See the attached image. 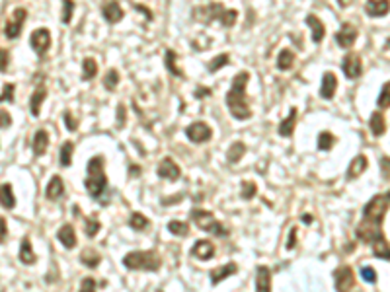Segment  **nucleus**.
I'll use <instances>...</instances> for the list:
<instances>
[{
    "label": "nucleus",
    "instance_id": "f257e3e1",
    "mask_svg": "<svg viewBox=\"0 0 390 292\" xmlns=\"http://www.w3.org/2000/svg\"><path fill=\"white\" fill-rule=\"evenodd\" d=\"M390 207V191L387 193H379L375 195L363 209V220L359 222L355 234L361 242L365 244H373L375 240H379L383 234L381 230V224H383V218L387 214Z\"/></svg>",
    "mask_w": 390,
    "mask_h": 292
},
{
    "label": "nucleus",
    "instance_id": "f03ea898",
    "mask_svg": "<svg viewBox=\"0 0 390 292\" xmlns=\"http://www.w3.org/2000/svg\"><path fill=\"white\" fill-rule=\"evenodd\" d=\"M250 80V74L248 72H238L234 78H232V86L226 94V107L230 111V115L238 121H246L252 117V109L248 105V100H246V84Z\"/></svg>",
    "mask_w": 390,
    "mask_h": 292
},
{
    "label": "nucleus",
    "instance_id": "7ed1b4c3",
    "mask_svg": "<svg viewBox=\"0 0 390 292\" xmlns=\"http://www.w3.org/2000/svg\"><path fill=\"white\" fill-rule=\"evenodd\" d=\"M194 18L199 20L201 23H211L215 20H220V23L224 27H232L236 23V20H238V12L236 10H226L220 2H211V4L195 8Z\"/></svg>",
    "mask_w": 390,
    "mask_h": 292
},
{
    "label": "nucleus",
    "instance_id": "20e7f679",
    "mask_svg": "<svg viewBox=\"0 0 390 292\" xmlns=\"http://www.w3.org/2000/svg\"><path fill=\"white\" fill-rule=\"evenodd\" d=\"M104 158L102 156H94L90 162H88V169H86V191L90 193L92 199H100V195L106 191V185H108V179H106V171H104Z\"/></svg>",
    "mask_w": 390,
    "mask_h": 292
},
{
    "label": "nucleus",
    "instance_id": "39448f33",
    "mask_svg": "<svg viewBox=\"0 0 390 292\" xmlns=\"http://www.w3.org/2000/svg\"><path fill=\"white\" fill-rule=\"evenodd\" d=\"M123 265L133 271H158L162 259L156 251H131L123 257Z\"/></svg>",
    "mask_w": 390,
    "mask_h": 292
},
{
    "label": "nucleus",
    "instance_id": "423d86ee",
    "mask_svg": "<svg viewBox=\"0 0 390 292\" xmlns=\"http://www.w3.org/2000/svg\"><path fill=\"white\" fill-rule=\"evenodd\" d=\"M192 220L197 224L199 230L203 232H209L213 236H218V238H226L228 236V230L222 226V222H218L211 212L207 210H201V209H194L192 210Z\"/></svg>",
    "mask_w": 390,
    "mask_h": 292
},
{
    "label": "nucleus",
    "instance_id": "0eeeda50",
    "mask_svg": "<svg viewBox=\"0 0 390 292\" xmlns=\"http://www.w3.org/2000/svg\"><path fill=\"white\" fill-rule=\"evenodd\" d=\"M334 281H336V291L338 292H351L355 287L353 269L347 267V265H342L340 269L334 271Z\"/></svg>",
    "mask_w": 390,
    "mask_h": 292
},
{
    "label": "nucleus",
    "instance_id": "6e6552de",
    "mask_svg": "<svg viewBox=\"0 0 390 292\" xmlns=\"http://www.w3.org/2000/svg\"><path fill=\"white\" fill-rule=\"evenodd\" d=\"M25 18H27V12H25L23 8H16V10H14V14H12V18H10V21H8V23H6V27H4V35H6V37H10V39H16V37H20Z\"/></svg>",
    "mask_w": 390,
    "mask_h": 292
},
{
    "label": "nucleus",
    "instance_id": "1a4fd4ad",
    "mask_svg": "<svg viewBox=\"0 0 390 292\" xmlns=\"http://www.w3.org/2000/svg\"><path fill=\"white\" fill-rule=\"evenodd\" d=\"M211 127L207 125V123H203V121H195L192 123L188 129H186V137L195 143V145H201V143H207L209 139H211Z\"/></svg>",
    "mask_w": 390,
    "mask_h": 292
},
{
    "label": "nucleus",
    "instance_id": "9d476101",
    "mask_svg": "<svg viewBox=\"0 0 390 292\" xmlns=\"http://www.w3.org/2000/svg\"><path fill=\"white\" fill-rule=\"evenodd\" d=\"M29 45H31V49H33L37 55H43V53L51 47V31L45 29V27L35 29V31L31 33V37H29Z\"/></svg>",
    "mask_w": 390,
    "mask_h": 292
},
{
    "label": "nucleus",
    "instance_id": "9b49d317",
    "mask_svg": "<svg viewBox=\"0 0 390 292\" xmlns=\"http://www.w3.org/2000/svg\"><path fill=\"white\" fill-rule=\"evenodd\" d=\"M342 70H344L346 78H349V80L359 78V76L363 74V63H361L359 55H355V53L346 55V59H344V63H342Z\"/></svg>",
    "mask_w": 390,
    "mask_h": 292
},
{
    "label": "nucleus",
    "instance_id": "f8f14e48",
    "mask_svg": "<svg viewBox=\"0 0 390 292\" xmlns=\"http://www.w3.org/2000/svg\"><path fill=\"white\" fill-rule=\"evenodd\" d=\"M158 177H162V179H170V181H176L178 177H180V173H182V169H180V166L172 160V158H164L160 164H158Z\"/></svg>",
    "mask_w": 390,
    "mask_h": 292
},
{
    "label": "nucleus",
    "instance_id": "ddd939ff",
    "mask_svg": "<svg viewBox=\"0 0 390 292\" xmlns=\"http://www.w3.org/2000/svg\"><path fill=\"white\" fill-rule=\"evenodd\" d=\"M357 39V29L351 25V23H344L342 29L336 33V43L342 47V49H349Z\"/></svg>",
    "mask_w": 390,
    "mask_h": 292
},
{
    "label": "nucleus",
    "instance_id": "4468645a",
    "mask_svg": "<svg viewBox=\"0 0 390 292\" xmlns=\"http://www.w3.org/2000/svg\"><path fill=\"white\" fill-rule=\"evenodd\" d=\"M365 12L371 18H381L387 16L390 12V0H367L365 4Z\"/></svg>",
    "mask_w": 390,
    "mask_h": 292
},
{
    "label": "nucleus",
    "instance_id": "2eb2a0df",
    "mask_svg": "<svg viewBox=\"0 0 390 292\" xmlns=\"http://www.w3.org/2000/svg\"><path fill=\"white\" fill-rule=\"evenodd\" d=\"M336 88H338V78H336V74H332V72H326V74L322 76V84H320V96H322L324 100H332V98H334V94H336Z\"/></svg>",
    "mask_w": 390,
    "mask_h": 292
},
{
    "label": "nucleus",
    "instance_id": "dca6fc26",
    "mask_svg": "<svg viewBox=\"0 0 390 292\" xmlns=\"http://www.w3.org/2000/svg\"><path fill=\"white\" fill-rule=\"evenodd\" d=\"M256 292H271V271L265 265L256 271Z\"/></svg>",
    "mask_w": 390,
    "mask_h": 292
},
{
    "label": "nucleus",
    "instance_id": "f3484780",
    "mask_svg": "<svg viewBox=\"0 0 390 292\" xmlns=\"http://www.w3.org/2000/svg\"><path fill=\"white\" fill-rule=\"evenodd\" d=\"M192 253H194L197 259L207 261V259L215 257V246H213L209 240H199L194 248H192Z\"/></svg>",
    "mask_w": 390,
    "mask_h": 292
},
{
    "label": "nucleus",
    "instance_id": "a211bd4d",
    "mask_svg": "<svg viewBox=\"0 0 390 292\" xmlns=\"http://www.w3.org/2000/svg\"><path fill=\"white\" fill-rule=\"evenodd\" d=\"M63 193H65V183H63V179H61V175L51 177V181H49V185H47V189H45V197H47L49 201H59V199L63 197Z\"/></svg>",
    "mask_w": 390,
    "mask_h": 292
},
{
    "label": "nucleus",
    "instance_id": "6ab92c4d",
    "mask_svg": "<svg viewBox=\"0 0 390 292\" xmlns=\"http://www.w3.org/2000/svg\"><path fill=\"white\" fill-rule=\"evenodd\" d=\"M102 14H104L106 21H109V23H117L123 20V8L119 6V2H108L102 8Z\"/></svg>",
    "mask_w": 390,
    "mask_h": 292
},
{
    "label": "nucleus",
    "instance_id": "aec40b11",
    "mask_svg": "<svg viewBox=\"0 0 390 292\" xmlns=\"http://www.w3.org/2000/svg\"><path fill=\"white\" fill-rule=\"evenodd\" d=\"M57 240H59L66 250L76 248V232H74V228H72L70 224H65V226L57 232Z\"/></svg>",
    "mask_w": 390,
    "mask_h": 292
},
{
    "label": "nucleus",
    "instance_id": "412c9836",
    "mask_svg": "<svg viewBox=\"0 0 390 292\" xmlns=\"http://www.w3.org/2000/svg\"><path fill=\"white\" fill-rule=\"evenodd\" d=\"M306 25L312 29V41H314V43H320V41L324 39V35H326L324 23H322L314 14H308V16H306Z\"/></svg>",
    "mask_w": 390,
    "mask_h": 292
},
{
    "label": "nucleus",
    "instance_id": "4be33fe9",
    "mask_svg": "<svg viewBox=\"0 0 390 292\" xmlns=\"http://www.w3.org/2000/svg\"><path fill=\"white\" fill-rule=\"evenodd\" d=\"M33 154L35 156H43L47 152V146H49V133L45 129H39L35 135H33Z\"/></svg>",
    "mask_w": 390,
    "mask_h": 292
},
{
    "label": "nucleus",
    "instance_id": "5701e85b",
    "mask_svg": "<svg viewBox=\"0 0 390 292\" xmlns=\"http://www.w3.org/2000/svg\"><path fill=\"white\" fill-rule=\"evenodd\" d=\"M236 271H238V265H236V263H228V265H222V267H218V269H213V271H211V283H213V285H218L222 279L234 275Z\"/></svg>",
    "mask_w": 390,
    "mask_h": 292
},
{
    "label": "nucleus",
    "instance_id": "b1692460",
    "mask_svg": "<svg viewBox=\"0 0 390 292\" xmlns=\"http://www.w3.org/2000/svg\"><path fill=\"white\" fill-rule=\"evenodd\" d=\"M367 166H369V164H367V158H365V156H361V154H359V156H355V158L351 160L349 167H347V177H349V179H355V177H359V175H361V173L367 169Z\"/></svg>",
    "mask_w": 390,
    "mask_h": 292
},
{
    "label": "nucleus",
    "instance_id": "393cba45",
    "mask_svg": "<svg viewBox=\"0 0 390 292\" xmlns=\"http://www.w3.org/2000/svg\"><path fill=\"white\" fill-rule=\"evenodd\" d=\"M20 261H22L23 265H33V263L37 261V255H35L33 248H31L29 238H23V242H22V246H20Z\"/></svg>",
    "mask_w": 390,
    "mask_h": 292
},
{
    "label": "nucleus",
    "instance_id": "a878e982",
    "mask_svg": "<svg viewBox=\"0 0 390 292\" xmlns=\"http://www.w3.org/2000/svg\"><path fill=\"white\" fill-rule=\"evenodd\" d=\"M371 248H373V255H375V257L390 261V246L385 236H381L379 240H375V242L371 244Z\"/></svg>",
    "mask_w": 390,
    "mask_h": 292
},
{
    "label": "nucleus",
    "instance_id": "bb28decb",
    "mask_svg": "<svg viewBox=\"0 0 390 292\" xmlns=\"http://www.w3.org/2000/svg\"><path fill=\"white\" fill-rule=\"evenodd\" d=\"M295 123H297V109L293 107L291 113H289V117H285V119L281 121V125H279V135H281V137H291L293 131H295Z\"/></svg>",
    "mask_w": 390,
    "mask_h": 292
},
{
    "label": "nucleus",
    "instance_id": "cd10ccee",
    "mask_svg": "<svg viewBox=\"0 0 390 292\" xmlns=\"http://www.w3.org/2000/svg\"><path fill=\"white\" fill-rule=\"evenodd\" d=\"M369 127H371V133H373L375 137H381V135H385V129H387L385 117H383V115H381L379 111L371 113V121H369Z\"/></svg>",
    "mask_w": 390,
    "mask_h": 292
},
{
    "label": "nucleus",
    "instance_id": "c85d7f7f",
    "mask_svg": "<svg viewBox=\"0 0 390 292\" xmlns=\"http://www.w3.org/2000/svg\"><path fill=\"white\" fill-rule=\"evenodd\" d=\"M80 261H82L86 267H90V269H96V267L100 265V261H102V255H98V251H96V250L88 248V250H84V251L80 253Z\"/></svg>",
    "mask_w": 390,
    "mask_h": 292
},
{
    "label": "nucleus",
    "instance_id": "c756f323",
    "mask_svg": "<svg viewBox=\"0 0 390 292\" xmlns=\"http://www.w3.org/2000/svg\"><path fill=\"white\" fill-rule=\"evenodd\" d=\"M295 64V53L291 49H283L277 57V68L279 70H289Z\"/></svg>",
    "mask_w": 390,
    "mask_h": 292
},
{
    "label": "nucleus",
    "instance_id": "7c9ffc66",
    "mask_svg": "<svg viewBox=\"0 0 390 292\" xmlns=\"http://www.w3.org/2000/svg\"><path fill=\"white\" fill-rule=\"evenodd\" d=\"M72 154H74V145L70 141L63 143V146H61V156H59L63 167H68L72 164Z\"/></svg>",
    "mask_w": 390,
    "mask_h": 292
},
{
    "label": "nucleus",
    "instance_id": "2f4dec72",
    "mask_svg": "<svg viewBox=\"0 0 390 292\" xmlns=\"http://www.w3.org/2000/svg\"><path fill=\"white\" fill-rule=\"evenodd\" d=\"M164 63H166V68L170 70V74H174V76H180V78H184V72H182V68H180V66L176 64V53H174L172 49H168V51H166Z\"/></svg>",
    "mask_w": 390,
    "mask_h": 292
},
{
    "label": "nucleus",
    "instance_id": "473e14b6",
    "mask_svg": "<svg viewBox=\"0 0 390 292\" xmlns=\"http://www.w3.org/2000/svg\"><path fill=\"white\" fill-rule=\"evenodd\" d=\"M45 96H47L45 88H39V90H35V92H33V96H31V104H29V107H31V113H33V115H39Z\"/></svg>",
    "mask_w": 390,
    "mask_h": 292
},
{
    "label": "nucleus",
    "instance_id": "72a5a7b5",
    "mask_svg": "<svg viewBox=\"0 0 390 292\" xmlns=\"http://www.w3.org/2000/svg\"><path fill=\"white\" fill-rule=\"evenodd\" d=\"M149 224H151V220L147 218V216H143L141 212H133L131 216H129V226L133 228V230H147L149 228Z\"/></svg>",
    "mask_w": 390,
    "mask_h": 292
},
{
    "label": "nucleus",
    "instance_id": "f704fd0d",
    "mask_svg": "<svg viewBox=\"0 0 390 292\" xmlns=\"http://www.w3.org/2000/svg\"><path fill=\"white\" fill-rule=\"evenodd\" d=\"M244 152H246L244 143H234V145L228 148V152H226V160H228L230 164H236V162L244 156Z\"/></svg>",
    "mask_w": 390,
    "mask_h": 292
},
{
    "label": "nucleus",
    "instance_id": "c9c22d12",
    "mask_svg": "<svg viewBox=\"0 0 390 292\" xmlns=\"http://www.w3.org/2000/svg\"><path fill=\"white\" fill-rule=\"evenodd\" d=\"M98 74V63L94 59H84L82 63V78L84 80H92Z\"/></svg>",
    "mask_w": 390,
    "mask_h": 292
},
{
    "label": "nucleus",
    "instance_id": "e433bc0d",
    "mask_svg": "<svg viewBox=\"0 0 390 292\" xmlns=\"http://www.w3.org/2000/svg\"><path fill=\"white\" fill-rule=\"evenodd\" d=\"M16 205V199H14V193H12V185L10 183H2V209H14Z\"/></svg>",
    "mask_w": 390,
    "mask_h": 292
},
{
    "label": "nucleus",
    "instance_id": "4c0bfd02",
    "mask_svg": "<svg viewBox=\"0 0 390 292\" xmlns=\"http://www.w3.org/2000/svg\"><path fill=\"white\" fill-rule=\"evenodd\" d=\"M168 232H172L174 236H188L190 234V226L182 220H170L168 222Z\"/></svg>",
    "mask_w": 390,
    "mask_h": 292
},
{
    "label": "nucleus",
    "instance_id": "58836bf2",
    "mask_svg": "<svg viewBox=\"0 0 390 292\" xmlns=\"http://www.w3.org/2000/svg\"><path fill=\"white\" fill-rule=\"evenodd\" d=\"M334 143H336V137H334L332 133L324 131V133H320V135H318V148H320V150L328 152V150L334 146Z\"/></svg>",
    "mask_w": 390,
    "mask_h": 292
},
{
    "label": "nucleus",
    "instance_id": "ea45409f",
    "mask_svg": "<svg viewBox=\"0 0 390 292\" xmlns=\"http://www.w3.org/2000/svg\"><path fill=\"white\" fill-rule=\"evenodd\" d=\"M100 228H102V224L98 222V218H86V222H84V232H86V236L88 238H94L98 232H100Z\"/></svg>",
    "mask_w": 390,
    "mask_h": 292
},
{
    "label": "nucleus",
    "instance_id": "a19ab883",
    "mask_svg": "<svg viewBox=\"0 0 390 292\" xmlns=\"http://www.w3.org/2000/svg\"><path fill=\"white\" fill-rule=\"evenodd\" d=\"M377 105L381 109H389L390 107V82H387L379 94V100H377Z\"/></svg>",
    "mask_w": 390,
    "mask_h": 292
},
{
    "label": "nucleus",
    "instance_id": "79ce46f5",
    "mask_svg": "<svg viewBox=\"0 0 390 292\" xmlns=\"http://www.w3.org/2000/svg\"><path fill=\"white\" fill-rule=\"evenodd\" d=\"M228 55L226 53H222V55H218V57H215L211 63H209V72H217L218 68H222L224 64H228Z\"/></svg>",
    "mask_w": 390,
    "mask_h": 292
},
{
    "label": "nucleus",
    "instance_id": "37998d69",
    "mask_svg": "<svg viewBox=\"0 0 390 292\" xmlns=\"http://www.w3.org/2000/svg\"><path fill=\"white\" fill-rule=\"evenodd\" d=\"M104 84H106V88H108L109 92L115 90L117 84H119V74H117V70H109V72L106 74V78H104Z\"/></svg>",
    "mask_w": 390,
    "mask_h": 292
},
{
    "label": "nucleus",
    "instance_id": "c03bdc74",
    "mask_svg": "<svg viewBox=\"0 0 390 292\" xmlns=\"http://www.w3.org/2000/svg\"><path fill=\"white\" fill-rule=\"evenodd\" d=\"M74 14V2L72 0H63V23H70Z\"/></svg>",
    "mask_w": 390,
    "mask_h": 292
},
{
    "label": "nucleus",
    "instance_id": "a18cd8bd",
    "mask_svg": "<svg viewBox=\"0 0 390 292\" xmlns=\"http://www.w3.org/2000/svg\"><path fill=\"white\" fill-rule=\"evenodd\" d=\"M361 279L365 281V283H377V273H375V269L373 267H361Z\"/></svg>",
    "mask_w": 390,
    "mask_h": 292
},
{
    "label": "nucleus",
    "instance_id": "49530a36",
    "mask_svg": "<svg viewBox=\"0 0 390 292\" xmlns=\"http://www.w3.org/2000/svg\"><path fill=\"white\" fill-rule=\"evenodd\" d=\"M256 195V185L254 183H242V199L250 201Z\"/></svg>",
    "mask_w": 390,
    "mask_h": 292
},
{
    "label": "nucleus",
    "instance_id": "de8ad7c7",
    "mask_svg": "<svg viewBox=\"0 0 390 292\" xmlns=\"http://www.w3.org/2000/svg\"><path fill=\"white\" fill-rule=\"evenodd\" d=\"M65 125H66L68 131H76V129H78V121H76V117H74L70 111L65 113Z\"/></svg>",
    "mask_w": 390,
    "mask_h": 292
},
{
    "label": "nucleus",
    "instance_id": "09e8293b",
    "mask_svg": "<svg viewBox=\"0 0 390 292\" xmlns=\"http://www.w3.org/2000/svg\"><path fill=\"white\" fill-rule=\"evenodd\" d=\"M78 292H96V281H94L92 277L84 279V281L80 283V291Z\"/></svg>",
    "mask_w": 390,
    "mask_h": 292
},
{
    "label": "nucleus",
    "instance_id": "8fccbe9b",
    "mask_svg": "<svg viewBox=\"0 0 390 292\" xmlns=\"http://www.w3.org/2000/svg\"><path fill=\"white\" fill-rule=\"evenodd\" d=\"M2 102H14V84H4V88H2Z\"/></svg>",
    "mask_w": 390,
    "mask_h": 292
},
{
    "label": "nucleus",
    "instance_id": "3c124183",
    "mask_svg": "<svg viewBox=\"0 0 390 292\" xmlns=\"http://www.w3.org/2000/svg\"><path fill=\"white\" fill-rule=\"evenodd\" d=\"M381 169H383V175L390 179V158H383L381 160Z\"/></svg>",
    "mask_w": 390,
    "mask_h": 292
},
{
    "label": "nucleus",
    "instance_id": "603ef678",
    "mask_svg": "<svg viewBox=\"0 0 390 292\" xmlns=\"http://www.w3.org/2000/svg\"><path fill=\"white\" fill-rule=\"evenodd\" d=\"M297 246V228H291V236L287 240V250H295Z\"/></svg>",
    "mask_w": 390,
    "mask_h": 292
},
{
    "label": "nucleus",
    "instance_id": "864d4df0",
    "mask_svg": "<svg viewBox=\"0 0 390 292\" xmlns=\"http://www.w3.org/2000/svg\"><path fill=\"white\" fill-rule=\"evenodd\" d=\"M0 115H2V129H8V127L12 125V119H10V115H8L4 109L0 111Z\"/></svg>",
    "mask_w": 390,
    "mask_h": 292
},
{
    "label": "nucleus",
    "instance_id": "5fc2aeb1",
    "mask_svg": "<svg viewBox=\"0 0 390 292\" xmlns=\"http://www.w3.org/2000/svg\"><path fill=\"white\" fill-rule=\"evenodd\" d=\"M6 236H8V230H6V220L0 218V242H6Z\"/></svg>",
    "mask_w": 390,
    "mask_h": 292
},
{
    "label": "nucleus",
    "instance_id": "6e6d98bb",
    "mask_svg": "<svg viewBox=\"0 0 390 292\" xmlns=\"http://www.w3.org/2000/svg\"><path fill=\"white\" fill-rule=\"evenodd\" d=\"M117 113H119V123H117V125L123 127V125H125V105H119V107H117Z\"/></svg>",
    "mask_w": 390,
    "mask_h": 292
},
{
    "label": "nucleus",
    "instance_id": "4d7b16f0",
    "mask_svg": "<svg viewBox=\"0 0 390 292\" xmlns=\"http://www.w3.org/2000/svg\"><path fill=\"white\" fill-rule=\"evenodd\" d=\"M0 53H2V64H0L2 68H0V70L4 72V70L8 68V51H0Z\"/></svg>",
    "mask_w": 390,
    "mask_h": 292
},
{
    "label": "nucleus",
    "instance_id": "13d9d810",
    "mask_svg": "<svg viewBox=\"0 0 390 292\" xmlns=\"http://www.w3.org/2000/svg\"><path fill=\"white\" fill-rule=\"evenodd\" d=\"M353 2H355V0H338V4H340L342 8H349Z\"/></svg>",
    "mask_w": 390,
    "mask_h": 292
}]
</instances>
